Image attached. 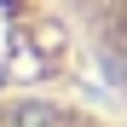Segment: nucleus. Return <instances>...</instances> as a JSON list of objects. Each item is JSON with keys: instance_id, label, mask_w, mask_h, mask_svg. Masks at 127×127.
<instances>
[{"instance_id": "nucleus-2", "label": "nucleus", "mask_w": 127, "mask_h": 127, "mask_svg": "<svg viewBox=\"0 0 127 127\" xmlns=\"http://www.w3.org/2000/svg\"><path fill=\"white\" fill-rule=\"evenodd\" d=\"M0 127H104L87 110L64 98H35V93H0Z\"/></svg>"}, {"instance_id": "nucleus-1", "label": "nucleus", "mask_w": 127, "mask_h": 127, "mask_svg": "<svg viewBox=\"0 0 127 127\" xmlns=\"http://www.w3.org/2000/svg\"><path fill=\"white\" fill-rule=\"evenodd\" d=\"M52 6L87 40V52L104 69V81L127 93V0H52Z\"/></svg>"}]
</instances>
